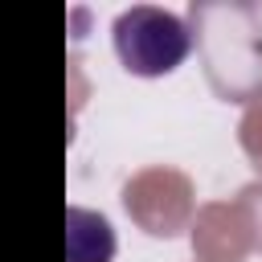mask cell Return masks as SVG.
<instances>
[{
  "instance_id": "1",
  "label": "cell",
  "mask_w": 262,
  "mask_h": 262,
  "mask_svg": "<svg viewBox=\"0 0 262 262\" xmlns=\"http://www.w3.org/2000/svg\"><path fill=\"white\" fill-rule=\"evenodd\" d=\"M115 53L127 74L135 78H164L192 53V33L184 16L156 8V4H131L111 25Z\"/></svg>"
},
{
  "instance_id": "2",
  "label": "cell",
  "mask_w": 262,
  "mask_h": 262,
  "mask_svg": "<svg viewBox=\"0 0 262 262\" xmlns=\"http://www.w3.org/2000/svg\"><path fill=\"white\" fill-rule=\"evenodd\" d=\"M115 258V229L102 213L82 205L66 209V262H111Z\"/></svg>"
}]
</instances>
